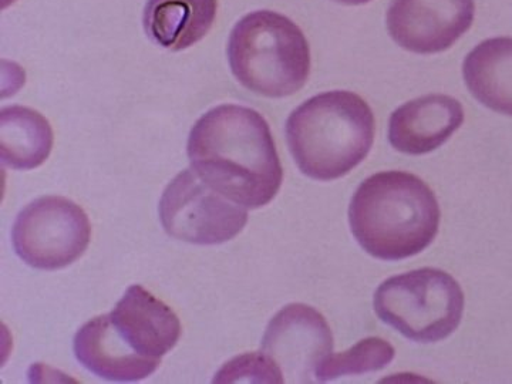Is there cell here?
<instances>
[{"label":"cell","instance_id":"cell-1","mask_svg":"<svg viewBox=\"0 0 512 384\" xmlns=\"http://www.w3.org/2000/svg\"><path fill=\"white\" fill-rule=\"evenodd\" d=\"M191 170L215 191L251 210L274 200L284 168L271 127L261 113L222 104L192 127L187 147Z\"/></svg>","mask_w":512,"mask_h":384},{"label":"cell","instance_id":"cell-2","mask_svg":"<svg viewBox=\"0 0 512 384\" xmlns=\"http://www.w3.org/2000/svg\"><path fill=\"white\" fill-rule=\"evenodd\" d=\"M440 205L429 185L404 171H384L359 185L349 207L353 237L367 254L400 261L437 237Z\"/></svg>","mask_w":512,"mask_h":384},{"label":"cell","instance_id":"cell-3","mask_svg":"<svg viewBox=\"0 0 512 384\" xmlns=\"http://www.w3.org/2000/svg\"><path fill=\"white\" fill-rule=\"evenodd\" d=\"M375 114L359 94L335 90L312 97L286 121V141L302 174L318 181L345 177L373 147Z\"/></svg>","mask_w":512,"mask_h":384},{"label":"cell","instance_id":"cell-4","mask_svg":"<svg viewBox=\"0 0 512 384\" xmlns=\"http://www.w3.org/2000/svg\"><path fill=\"white\" fill-rule=\"evenodd\" d=\"M227 53L232 74L259 96H292L311 74V47L301 28L272 10H256L239 20Z\"/></svg>","mask_w":512,"mask_h":384},{"label":"cell","instance_id":"cell-5","mask_svg":"<svg viewBox=\"0 0 512 384\" xmlns=\"http://www.w3.org/2000/svg\"><path fill=\"white\" fill-rule=\"evenodd\" d=\"M375 311L404 338L434 343L460 326L464 293L456 279L436 268L393 276L377 288Z\"/></svg>","mask_w":512,"mask_h":384},{"label":"cell","instance_id":"cell-6","mask_svg":"<svg viewBox=\"0 0 512 384\" xmlns=\"http://www.w3.org/2000/svg\"><path fill=\"white\" fill-rule=\"evenodd\" d=\"M92 224L80 205L63 197H42L20 211L12 228L16 254L42 271L72 265L86 252Z\"/></svg>","mask_w":512,"mask_h":384},{"label":"cell","instance_id":"cell-7","mask_svg":"<svg viewBox=\"0 0 512 384\" xmlns=\"http://www.w3.org/2000/svg\"><path fill=\"white\" fill-rule=\"evenodd\" d=\"M164 231L194 245H220L237 237L248 222V211L215 191L192 170L177 175L160 200Z\"/></svg>","mask_w":512,"mask_h":384},{"label":"cell","instance_id":"cell-8","mask_svg":"<svg viewBox=\"0 0 512 384\" xmlns=\"http://www.w3.org/2000/svg\"><path fill=\"white\" fill-rule=\"evenodd\" d=\"M261 352L281 369L285 382H316V369L333 352L332 330L312 306L291 303L269 322Z\"/></svg>","mask_w":512,"mask_h":384},{"label":"cell","instance_id":"cell-9","mask_svg":"<svg viewBox=\"0 0 512 384\" xmlns=\"http://www.w3.org/2000/svg\"><path fill=\"white\" fill-rule=\"evenodd\" d=\"M474 0H392L387 29L394 42L417 55L450 49L474 22Z\"/></svg>","mask_w":512,"mask_h":384},{"label":"cell","instance_id":"cell-10","mask_svg":"<svg viewBox=\"0 0 512 384\" xmlns=\"http://www.w3.org/2000/svg\"><path fill=\"white\" fill-rule=\"evenodd\" d=\"M110 318L128 348L148 359L161 360L181 338L173 309L141 285L127 289Z\"/></svg>","mask_w":512,"mask_h":384},{"label":"cell","instance_id":"cell-11","mask_svg":"<svg viewBox=\"0 0 512 384\" xmlns=\"http://www.w3.org/2000/svg\"><path fill=\"white\" fill-rule=\"evenodd\" d=\"M463 123L460 101L444 94H429L394 110L389 141L400 153L423 156L443 146Z\"/></svg>","mask_w":512,"mask_h":384},{"label":"cell","instance_id":"cell-12","mask_svg":"<svg viewBox=\"0 0 512 384\" xmlns=\"http://www.w3.org/2000/svg\"><path fill=\"white\" fill-rule=\"evenodd\" d=\"M73 346L80 365L109 382H140L153 375L161 363L128 348L114 329L110 315L97 316L83 325Z\"/></svg>","mask_w":512,"mask_h":384},{"label":"cell","instance_id":"cell-13","mask_svg":"<svg viewBox=\"0 0 512 384\" xmlns=\"http://www.w3.org/2000/svg\"><path fill=\"white\" fill-rule=\"evenodd\" d=\"M217 10L218 0H148L144 30L157 46L181 52L208 35Z\"/></svg>","mask_w":512,"mask_h":384},{"label":"cell","instance_id":"cell-14","mask_svg":"<svg viewBox=\"0 0 512 384\" xmlns=\"http://www.w3.org/2000/svg\"><path fill=\"white\" fill-rule=\"evenodd\" d=\"M463 76L478 103L512 117V37H494L474 47Z\"/></svg>","mask_w":512,"mask_h":384},{"label":"cell","instance_id":"cell-15","mask_svg":"<svg viewBox=\"0 0 512 384\" xmlns=\"http://www.w3.org/2000/svg\"><path fill=\"white\" fill-rule=\"evenodd\" d=\"M53 148V130L39 111L12 106L0 111L2 163L12 170L40 167Z\"/></svg>","mask_w":512,"mask_h":384},{"label":"cell","instance_id":"cell-16","mask_svg":"<svg viewBox=\"0 0 512 384\" xmlns=\"http://www.w3.org/2000/svg\"><path fill=\"white\" fill-rule=\"evenodd\" d=\"M396 352L387 340L370 336L338 355H329L318 366L315 380L326 383L340 376H356L379 372L393 362Z\"/></svg>","mask_w":512,"mask_h":384},{"label":"cell","instance_id":"cell-17","mask_svg":"<svg viewBox=\"0 0 512 384\" xmlns=\"http://www.w3.org/2000/svg\"><path fill=\"white\" fill-rule=\"evenodd\" d=\"M215 383H284L281 369L264 353H247L225 363L214 379Z\"/></svg>","mask_w":512,"mask_h":384},{"label":"cell","instance_id":"cell-18","mask_svg":"<svg viewBox=\"0 0 512 384\" xmlns=\"http://www.w3.org/2000/svg\"><path fill=\"white\" fill-rule=\"evenodd\" d=\"M333 2L343 3V5L357 6L365 5V3H369L370 0H333Z\"/></svg>","mask_w":512,"mask_h":384}]
</instances>
